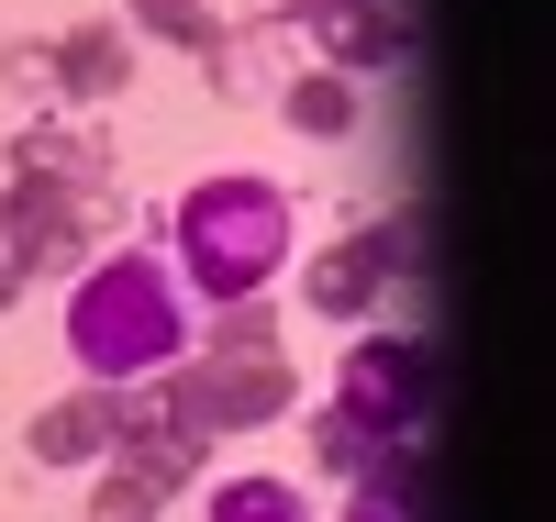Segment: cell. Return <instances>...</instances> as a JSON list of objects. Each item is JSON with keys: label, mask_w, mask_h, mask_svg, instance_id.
Here are the masks:
<instances>
[{"label": "cell", "mask_w": 556, "mask_h": 522, "mask_svg": "<svg viewBox=\"0 0 556 522\" xmlns=\"http://www.w3.org/2000/svg\"><path fill=\"white\" fill-rule=\"evenodd\" d=\"M267 34H312L334 78H367L412 56V0H278Z\"/></svg>", "instance_id": "cell-6"}, {"label": "cell", "mask_w": 556, "mask_h": 522, "mask_svg": "<svg viewBox=\"0 0 556 522\" xmlns=\"http://www.w3.org/2000/svg\"><path fill=\"white\" fill-rule=\"evenodd\" d=\"M178 345H190V322H178V278L156 256H112L78 278L67 301V356L101 378V390H134V378L178 367Z\"/></svg>", "instance_id": "cell-1"}, {"label": "cell", "mask_w": 556, "mask_h": 522, "mask_svg": "<svg viewBox=\"0 0 556 522\" xmlns=\"http://www.w3.org/2000/svg\"><path fill=\"white\" fill-rule=\"evenodd\" d=\"M390 278H401V233L367 222V233H345V245L312 256V311H323V322H367Z\"/></svg>", "instance_id": "cell-7"}, {"label": "cell", "mask_w": 556, "mask_h": 522, "mask_svg": "<svg viewBox=\"0 0 556 522\" xmlns=\"http://www.w3.org/2000/svg\"><path fill=\"white\" fill-rule=\"evenodd\" d=\"M45 78L78 89V101H112V89H134V34L123 23H78L56 56H45Z\"/></svg>", "instance_id": "cell-9"}, {"label": "cell", "mask_w": 556, "mask_h": 522, "mask_svg": "<svg viewBox=\"0 0 556 522\" xmlns=\"http://www.w3.org/2000/svg\"><path fill=\"white\" fill-rule=\"evenodd\" d=\"M278 112H290L301 133H345V123H356V78H334V67L312 78V67H301L290 89H278Z\"/></svg>", "instance_id": "cell-12"}, {"label": "cell", "mask_w": 556, "mask_h": 522, "mask_svg": "<svg viewBox=\"0 0 556 522\" xmlns=\"http://www.w3.org/2000/svg\"><path fill=\"white\" fill-rule=\"evenodd\" d=\"M112 189H67V178H45V167H12V189H0V256H12L23 278L45 267H67L89 233H112Z\"/></svg>", "instance_id": "cell-4"}, {"label": "cell", "mask_w": 556, "mask_h": 522, "mask_svg": "<svg viewBox=\"0 0 556 522\" xmlns=\"http://www.w3.org/2000/svg\"><path fill=\"white\" fill-rule=\"evenodd\" d=\"M345 522H434V500H379V489H356Z\"/></svg>", "instance_id": "cell-16"}, {"label": "cell", "mask_w": 556, "mask_h": 522, "mask_svg": "<svg viewBox=\"0 0 556 522\" xmlns=\"http://www.w3.org/2000/svg\"><path fill=\"white\" fill-rule=\"evenodd\" d=\"M212 522H312V500L290 479H223L212 489Z\"/></svg>", "instance_id": "cell-13"}, {"label": "cell", "mask_w": 556, "mask_h": 522, "mask_svg": "<svg viewBox=\"0 0 556 522\" xmlns=\"http://www.w3.org/2000/svg\"><path fill=\"white\" fill-rule=\"evenodd\" d=\"M156 400L190 434H245V422H278L301 400V378L278 356H190V367H156Z\"/></svg>", "instance_id": "cell-5"}, {"label": "cell", "mask_w": 556, "mask_h": 522, "mask_svg": "<svg viewBox=\"0 0 556 522\" xmlns=\"http://www.w3.org/2000/svg\"><path fill=\"white\" fill-rule=\"evenodd\" d=\"M156 511H167V500L134 479V467H112V479H101V500H89V522H156Z\"/></svg>", "instance_id": "cell-15"}, {"label": "cell", "mask_w": 556, "mask_h": 522, "mask_svg": "<svg viewBox=\"0 0 556 522\" xmlns=\"http://www.w3.org/2000/svg\"><path fill=\"white\" fill-rule=\"evenodd\" d=\"M212 356H278V322H267V301H235V311H223Z\"/></svg>", "instance_id": "cell-14"}, {"label": "cell", "mask_w": 556, "mask_h": 522, "mask_svg": "<svg viewBox=\"0 0 556 522\" xmlns=\"http://www.w3.org/2000/svg\"><path fill=\"white\" fill-rule=\"evenodd\" d=\"M123 34H156V44L212 56V44H223V12H212V0H123Z\"/></svg>", "instance_id": "cell-11"}, {"label": "cell", "mask_w": 556, "mask_h": 522, "mask_svg": "<svg viewBox=\"0 0 556 522\" xmlns=\"http://www.w3.org/2000/svg\"><path fill=\"white\" fill-rule=\"evenodd\" d=\"M178 267H190V290L212 311L267 301V278L290 267V201L267 178H201L178 201Z\"/></svg>", "instance_id": "cell-2"}, {"label": "cell", "mask_w": 556, "mask_h": 522, "mask_svg": "<svg viewBox=\"0 0 556 522\" xmlns=\"http://www.w3.org/2000/svg\"><path fill=\"white\" fill-rule=\"evenodd\" d=\"M23 445H34V467H101V456L123 445V390H101V378H89L78 400H45Z\"/></svg>", "instance_id": "cell-8"}, {"label": "cell", "mask_w": 556, "mask_h": 522, "mask_svg": "<svg viewBox=\"0 0 556 522\" xmlns=\"http://www.w3.org/2000/svg\"><path fill=\"white\" fill-rule=\"evenodd\" d=\"M434 390H445V367H434L424 334H367V345H345L334 422H356L367 445H401V434H424V422H434Z\"/></svg>", "instance_id": "cell-3"}, {"label": "cell", "mask_w": 556, "mask_h": 522, "mask_svg": "<svg viewBox=\"0 0 556 522\" xmlns=\"http://www.w3.org/2000/svg\"><path fill=\"white\" fill-rule=\"evenodd\" d=\"M0 267H12V256H0ZM12 278H23V267H12Z\"/></svg>", "instance_id": "cell-17"}, {"label": "cell", "mask_w": 556, "mask_h": 522, "mask_svg": "<svg viewBox=\"0 0 556 522\" xmlns=\"http://www.w3.org/2000/svg\"><path fill=\"white\" fill-rule=\"evenodd\" d=\"M12 167H45V178H67V189H112V145L101 133H78V123H34L23 145H12Z\"/></svg>", "instance_id": "cell-10"}]
</instances>
